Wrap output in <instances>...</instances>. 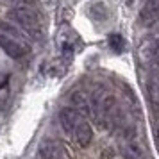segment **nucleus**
Returning <instances> with one entry per match:
<instances>
[{"mask_svg": "<svg viewBox=\"0 0 159 159\" xmlns=\"http://www.w3.org/2000/svg\"><path fill=\"white\" fill-rule=\"evenodd\" d=\"M70 102H72V107L77 109L80 115H89V97L86 91L77 89L70 95Z\"/></svg>", "mask_w": 159, "mask_h": 159, "instance_id": "obj_8", "label": "nucleus"}, {"mask_svg": "<svg viewBox=\"0 0 159 159\" xmlns=\"http://www.w3.org/2000/svg\"><path fill=\"white\" fill-rule=\"evenodd\" d=\"M123 159H141L143 157V148L136 139H129L122 148Z\"/></svg>", "mask_w": 159, "mask_h": 159, "instance_id": "obj_10", "label": "nucleus"}, {"mask_svg": "<svg viewBox=\"0 0 159 159\" xmlns=\"http://www.w3.org/2000/svg\"><path fill=\"white\" fill-rule=\"evenodd\" d=\"M132 2H134V0H127V4H132Z\"/></svg>", "mask_w": 159, "mask_h": 159, "instance_id": "obj_13", "label": "nucleus"}, {"mask_svg": "<svg viewBox=\"0 0 159 159\" xmlns=\"http://www.w3.org/2000/svg\"><path fill=\"white\" fill-rule=\"evenodd\" d=\"M148 93H150L152 104L154 106H159V77H154L148 82Z\"/></svg>", "mask_w": 159, "mask_h": 159, "instance_id": "obj_11", "label": "nucleus"}, {"mask_svg": "<svg viewBox=\"0 0 159 159\" xmlns=\"http://www.w3.org/2000/svg\"><path fill=\"white\" fill-rule=\"evenodd\" d=\"M109 45H111V48L115 52H123V48H125V39L120 34H111L109 36Z\"/></svg>", "mask_w": 159, "mask_h": 159, "instance_id": "obj_12", "label": "nucleus"}, {"mask_svg": "<svg viewBox=\"0 0 159 159\" xmlns=\"http://www.w3.org/2000/svg\"><path fill=\"white\" fill-rule=\"evenodd\" d=\"M139 20L143 25H154L159 22V0H147L139 11Z\"/></svg>", "mask_w": 159, "mask_h": 159, "instance_id": "obj_7", "label": "nucleus"}, {"mask_svg": "<svg viewBox=\"0 0 159 159\" xmlns=\"http://www.w3.org/2000/svg\"><path fill=\"white\" fill-rule=\"evenodd\" d=\"M0 48L13 59H22L27 54V50H29L25 45H22L20 41H16L15 38L7 36L4 32H0Z\"/></svg>", "mask_w": 159, "mask_h": 159, "instance_id": "obj_3", "label": "nucleus"}, {"mask_svg": "<svg viewBox=\"0 0 159 159\" xmlns=\"http://www.w3.org/2000/svg\"><path fill=\"white\" fill-rule=\"evenodd\" d=\"M0 32H4V34H7V36H11V38H15L16 41H20L22 45H25L27 48L30 47V34L25 32L20 25L13 23L11 20L0 22Z\"/></svg>", "mask_w": 159, "mask_h": 159, "instance_id": "obj_5", "label": "nucleus"}, {"mask_svg": "<svg viewBox=\"0 0 159 159\" xmlns=\"http://www.w3.org/2000/svg\"><path fill=\"white\" fill-rule=\"evenodd\" d=\"M80 120H82L80 113L73 107H65V109H61V113H59L61 127H63V130H65L66 134H70V136H73V132L77 129V125L80 123Z\"/></svg>", "mask_w": 159, "mask_h": 159, "instance_id": "obj_4", "label": "nucleus"}, {"mask_svg": "<svg viewBox=\"0 0 159 159\" xmlns=\"http://www.w3.org/2000/svg\"><path fill=\"white\" fill-rule=\"evenodd\" d=\"M39 159H70V154L63 143L47 139L39 145Z\"/></svg>", "mask_w": 159, "mask_h": 159, "instance_id": "obj_2", "label": "nucleus"}, {"mask_svg": "<svg viewBox=\"0 0 159 159\" xmlns=\"http://www.w3.org/2000/svg\"><path fill=\"white\" fill-rule=\"evenodd\" d=\"M73 136H75V139H77V143L80 147H88L91 143V138H93V129L86 120H80V123L77 125V129L73 132Z\"/></svg>", "mask_w": 159, "mask_h": 159, "instance_id": "obj_9", "label": "nucleus"}, {"mask_svg": "<svg viewBox=\"0 0 159 159\" xmlns=\"http://www.w3.org/2000/svg\"><path fill=\"white\" fill-rule=\"evenodd\" d=\"M9 20L16 25H20L25 32L29 34H38L39 32V18L34 7H25V6H16L9 9Z\"/></svg>", "mask_w": 159, "mask_h": 159, "instance_id": "obj_1", "label": "nucleus"}, {"mask_svg": "<svg viewBox=\"0 0 159 159\" xmlns=\"http://www.w3.org/2000/svg\"><path fill=\"white\" fill-rule=\"evenodd\" d=\"M106 95L104 88H97L93 93L89 95V116L95 125L102 127V98Z\"/></svg>", "mask_w": 159, "mask_h": 159, "instance_id": "obj_6", "label": "nucleus"}]
</instances>
